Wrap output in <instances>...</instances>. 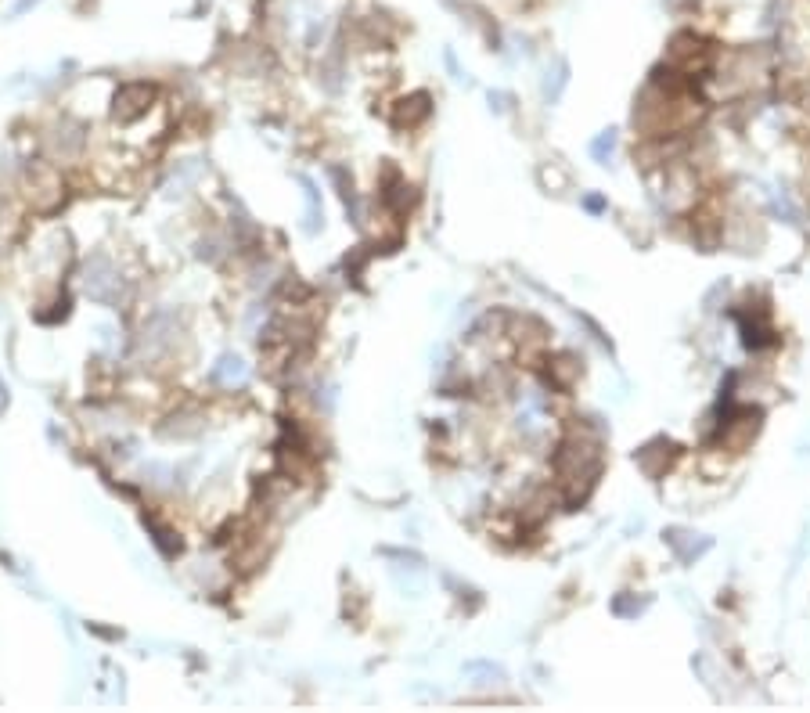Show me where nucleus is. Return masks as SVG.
<instances>
[{"instance_id": "obj_1", "label": "nucleus", "mask_w": 810, "mask_h": 713, "mask_svg": "<svg viewBox=\"0 0 810 713\" xmlns=\"http://www.w3.org/2000/svg\"><path fill=\"white\" fill-rule=\"evenodd\" d=\"M152 101H155L152 83H126V87H119V94H116L112 116H116L119 123H134V119H141L144 112L152 109Z\"/></svg>"}, {"instance_id": "obj_2", "label": "nucleus", "mask_w": 810, "mask_h": 713, "mask_svg": "<svg viewBox=\"0 0 810 713\" xmlns=\"http://www.w3.org/2000/svg\"><path fill=\"white\" fill-rule=\"evenodd\" d=\"M116 289H119L116 267H112L105 256H94V260L87 263V292L94 299H101V303H119Z\"/></svg>"}, {"instance_id": "obj_3", "label": "nucleus", "mask_w": 810, "mask_h": 713, "mask_svg": "<svg viewBox=\"0 0 810 713\" xmlns=\"http://www.w3.org/2000/svg\"><path fill=\"white\" fill-rule=\"evenodd\" d=\"M238 379H245L242 357H220V364L213 368V382H238Z\"/></svg>"}]
</instances>
